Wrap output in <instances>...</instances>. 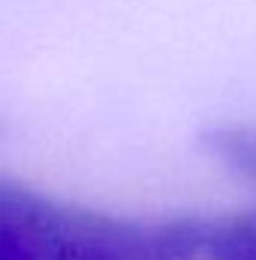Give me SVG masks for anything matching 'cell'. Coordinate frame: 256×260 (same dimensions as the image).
I'll use <instances>...</instances> for the list:
<instances>
[{"label":"cell","instance_id":"obj_1","mask_svg":"<svg viewBox=\"0 0 256 260\" xmlns=\"http://www.w3.org/2000/svg\"><path fill=\"white\" fill-rule=\"evenodd\" d=\"M0 221L27 233L39 254L55 245H100L139 260H196L205 251L208 221H130L58 203L27 185L0 179Z\"/></svg>","mask_w":256,"mask_h":260},{"label":"cell","instance_id":"obj_2","mask_svg":"<svg viewBox=\"0 0 256 260\" xmlns=\"http://www.w3.org/2000/svg\"><path fill=\"white\" fill-rule=\"evenodd\" d=\"M205 151L235 179L256 185V124L223 121L202 133Z\"/></svg>","mask_w":256,"mask_h":260},{"label":"cell","instance_id":"obj_3","mask_svg":"<svg viewBox=\"0 0 256 260\" xmlns=\"http://www.w3.org/2000/svg\"><path fill=\"white\" fill-rule=\"evenodd\" d=\"M208 260H256V215H229L208 224Z\"/></svg>","mask_w":256,"mask_h":260},{"label":"cell","instance_id":"obj_4","mask_svg":"<svg viewBox=\"0 0 256 260\" xmlns=\"http://www.w3.org/2000/svg\"><path fill=\"white\" fill-rule=\"evenodd\" d=\"M0 260H42V254L27 233L0 221Z\"/></svg>","mask_w":256,"mask_h":260},{"label":"cell","instance_id":"obj_5","mask_svg":"<svg viewBox=\"0 0 256 260\" xmlns=\"http://www.w3.org/2000/svg\"><path fill=\"white\" fill-rule=\"evenodd\" d=\"M42 260H139L121 254V251H112V248H100V245H55L49 248Z\"/></svg>","mask_w":256,"mask_h":260}]
</instances>
